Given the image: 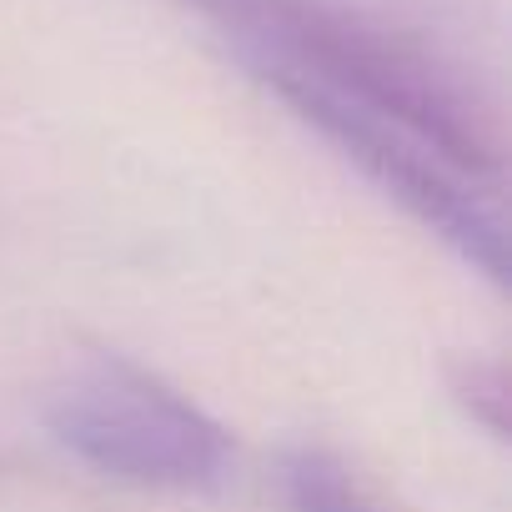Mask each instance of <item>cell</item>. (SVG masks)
<instances>
[{
    "mask_svg": "<svg viewBox=\"0 0 512 512\" xmlns=\"http://www.w3.org/2000/svg\"><path fill=\"white\" fill-rule=\"evenodd\" d=\"M297 121H307L342 161H352L382 196H392L417 226H427L452 256L487 277L492 287L507 282V231H502V211H497V191L477 186L472 176H462L457 166H447L432 146H422L417 136L317 101V96H277Z\"/></svg>",
    "mask_w": 512,
    "mask_h": 512,
    "instance_id": "3",
    "label": "cell"
},
{
    "mask_svg": "<svg viewBox=\"0 0 512 512\" xmlns=\"http://www.w3.org/2000/svg\"><path fill=\"white\" fill-rule=\"evenodd\" d=\"M46 422L76 462L131 487L201 492L231 472L226 427L166 377L126 357L71 367L46 402Z\"/></svg>",
    "mask_w": 512,
    "mask_h": 512,
    "instance_id": "2",
    "label": "cell"
},
{
    "mask_svg": "<svg viewBox=\"0 0 512 512\" xmlns=\"http://www.w3.org/2000/svg\"><path fill=\"white\" fill-rule=\"evenodd\" d=\"M287 497L292 512H387L357 477L347 462H337L332 452H292L287 457Z\"/></svg>",
    "mask_w": 512,
    "mask_h": 512,
    "instance_id": "4",
    "label": "cell"
},
{
    "mask_svg": "<svg viewBox=\"0 0 512 512\" xmlns=\"http://www.w3.org/2000/svg\"><path fill=\"white\" fill-rule=\"evenodd\" d=\"M272 96H317L377 116L497 191L507 141L497 101L437 46L332 0H181Z\"/></svg>",
    "mask_w": 512,
    "mask_h": 512,
    "instance_id": "1",
    "label": "cell"
},
{
    "mask_svg": "<svg viewBox=\"0 0 512 512\" xmlns=\"http://www.w3.org/2000/svg\"><path fill=\"white\" fill-rule=\"evenodd\" d=\"M452 387H457V397L467 402V412L492 437L507 432V377H502V362H462L457 377H452Z\"/></svg>",
    "mask_w": 512,
    "mask_h": 512,
    "instance_id": "5",
    "label": "cell"
}]
</instances>
